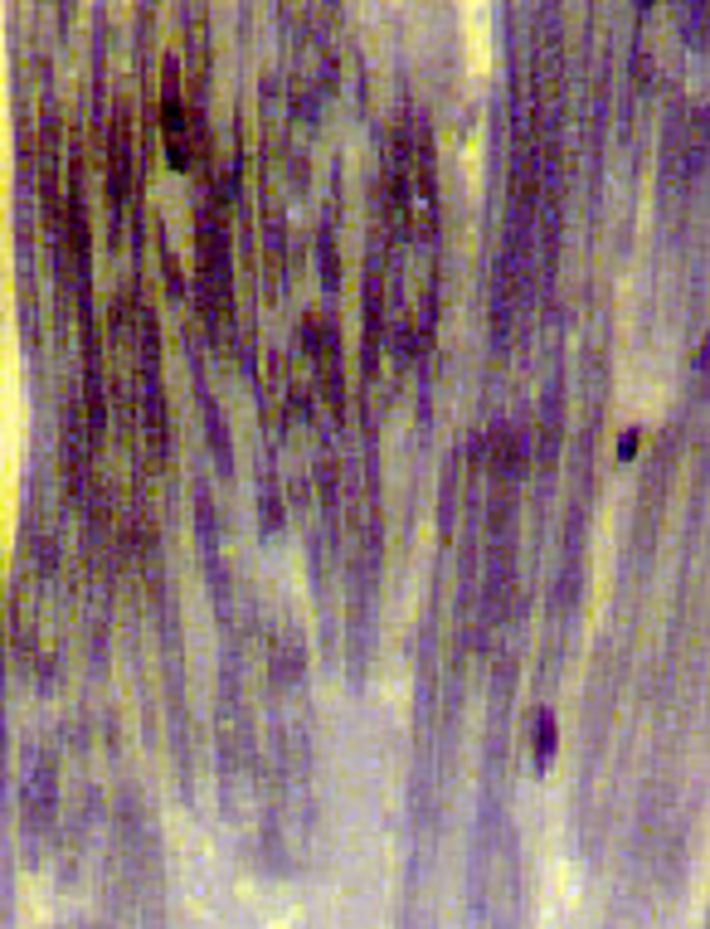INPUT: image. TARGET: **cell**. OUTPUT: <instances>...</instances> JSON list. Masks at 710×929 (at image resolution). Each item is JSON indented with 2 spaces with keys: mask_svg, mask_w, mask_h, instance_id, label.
<instances>
[{
  "mask_svg": "<svg viewBox=\"0 0 710 929\" xmlns=\"http://www.w3.org/2000/svg\"><path fill=\"white\" fill-rule=\"evenodd\" d=\"M394 205L414 224L433 219V166H428V142L419 137V127H404L400 151H394Z\"/></svg>",
  "mask_w": 710,
  "mask_h": 929,
  "instance_id": "obj_1",
  "label": "cell"
}]
</instances>
